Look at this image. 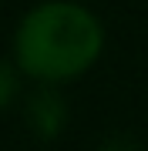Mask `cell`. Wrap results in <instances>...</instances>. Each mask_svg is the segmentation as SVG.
<instances>
[{
    "label": "cell",
    "instance_id": "4",
    "mask_svg": "<svg viewBox=\"0 0 148 151\" xmlns=\"http://www.w3.org/2000/svg\"><path fill=\"white\" fill-rule=\"evenodd\" d=\"M98 151H145L142 145H138L135 138H128V134H115V138H108Z\"/></svg>",
    "mask_w": 148,
    "mask_h": 151
},
{
    "label": "cell",
    "instance_id": "1",
    "mask_svg": "<svg viewBox=\"0 0 148 151\" xmlns=\"http://www.w3.org/2000/svg\"><path fill=\"white\" fill-rule=\"evenodd\" d=\"M104 54V24L84 4L44 0L14 30V64L34 84H71Z\"/></svg>",
    "mask_w": 148,
    "mask_h": 151
},
{
    "label": "cell",
    "instance_id": "3",
    "mask_svg": "<svg viewBox=\"0 0 148 151\" xmlns=\"http://www.w3.org/2000/svg\"><path fill=\"white\" fill-rule=\"evenodd\" d=\"M17 74H20V67L0 57V111H7L20 94V77Z\"/></svg>",
    "mask_w": 148,
    "mask_h": 151
},
{
    "label": "cell",
    "instance_id": "2",
    "mask_svg": "<svg viewBox=\"0 0 148 151\" xmlns=\"http://www.w3.org/2000/svg\"><path fill=\"white\" fill-rule=\"evenodd\" d=\"M71 108H67L61 84H37V91L24 104V124L37 141H54L64 134Z\"/></svg>",
    "mask_w": 148,
    "mask_h": 151
}]
</instances>
